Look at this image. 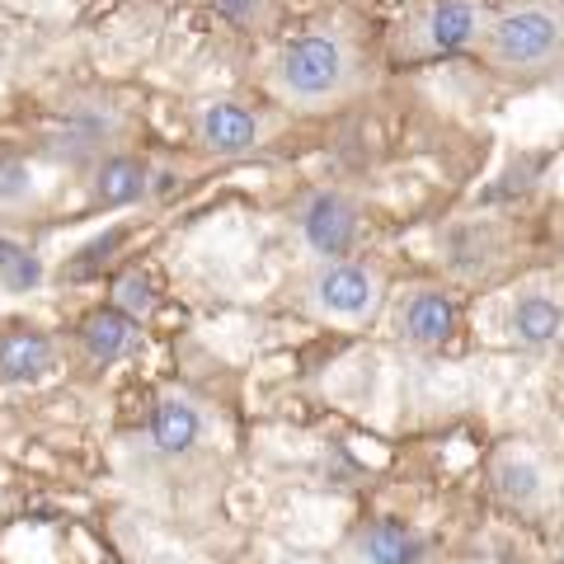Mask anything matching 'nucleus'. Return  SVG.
<instances>
[{
  "mask_svg": "<svg viewBox=\"0 0 564 564\" xmlns=\"http://www.w3.org/2000/svg\"><path fill=\"white\" fill-rule=\"evenodd\" d=\"M367 85V62L358 43L339 29H311L278 47L269 66V90L292 113H334Z\"/></svg>",
  "mask_w": 564,
  "mask_h": 564,
  "instance_id": "obj_1",
  "label": "nucleus"
},
{
  "mask_svg": "<svg viewBox=\"0 0 564 564\" xmlns=\"http://www.w3.org/2000/svg\"><path fill=\"white\" fill-rule=\"evenodd\" d=\"M480 62L508 80H541L564 66V6L555 0H508L489 10Z\"/></svg>",
  "mask_w": 564,
  "mask_h": 564,
  "instance_id": "obj_2",
  "label": "nucleus"
},
{
  "mask_svg": "<svg viewBox=\"0 0 564 564\" xmlns=\"http://www.w3.org/2000/svg\"><path fill=\"white\" fill-rule=\"evenodd\" d=\"M489 10L480 0H419L404 14V29L395 39V52L404 62H443L480 47Z\"/></svg>",
  "mask_w": 564,
  "mask_h": 564,
  "instance_id": "obj_3",
  "label": "nucleus"
},
{
  "mask_svg": "<svg viewBox=\"0 0 564 564\" xmlns=\"http://www.w3.org/2000/svg\"><path fill=\"white\" fill-rule=\"evenodd\" d=\"M292 231L315 263L352 259L362 236V198L339 184H315L292 207Z\"/></svg>",
  "mask_w": 564,
  "mask_h": 564,
  "instance_id": "obj_4",
  "label": "nucleus"
},
{
  "mask_svg": "<svg viewBox=\"0 0 564 564\" xmlns=\"http://www.w3.org/2000/svg\"><path fill=\"white\" fill-rule=\"evenodd\" d=\"M386 282L377 273V263L367 259H339V263H315V273L306 282V302L311 311L329 325H367L381 311Z\"/></svg>",
  "mask_w": 564,
  "mask_h": 564,
  "instance_id": "obj_5",
  "label": "nucleus"
},
{
  "mask_svg": "<svg viewBox=\"0 0 564 564\" xmlns=\"http://www.w3.org/2000/svg\"><path fill=\"white\" fill-rule=\"evenodd\" d=\"M429 536L404 518H367L348 532L339 564H429Z\"/></svg>",
  "mask_w": 564,
  "mask_h": 564,
  "instance_id": "obj_6",
  "label": "nucleus"
},
{
  "mask_svg": "<svg viewBox=\"0 0 564 564\" xmlns=\"http://www.w3.org/2000/svg\"><path fill=\"white\" fill-rule=\"evenodd\" d=\"M122 137V113L113 109L109 99H80L70 104L57 137H52V151H62L66 161H104V155L118 151Z\"/></svg>",
  "mask_w": 564,
  "mask_h": 564,
  "instance_id": "obj_7",
  "label": "nucleus"
},
{
  "mask_svg": "<svg viewBox=\"0 0 564 564\" xmlns=\"http://www.w3.org/2000/svg\"><path fill=\"white\" fill-rule=\"evenodd\" d=\"M193 141H198L203 155L236 161V155L259 151L263 118L240 99H217V104H207V109H198V118H193Z\"/></svg>",
  "mask_w": 564,
  "mask_h": 564,
  "instance_id": "obj_8",
  "label": "nucleus"
},
{
  "mask_svg": "<svg viewBox=\"0 0 564 564\" xmlns=\"http://www.w3.org/2000/svg\"><path fill=\"white\" fill-rule=\"evenodd\" d=\"M395 334H400V344H410L419 352L447 348L452 334H456V302L443 288H433V282H419V288H410L400 296Z\"/></svg>",
  "mask_w": 564,
  "mask_h": 564,
  "instance_id": "obj_9",
  "label": "nucleus"
},
{
  "mask_svg": "<svg viewBox=\"0 0 564 564\" xmlns=\"http://www.w3.org/2000/svg\"><path fill=\"white\" fill-rule=\"evenodd\" d=\"M503 334H508V344H518V348H551L564 334V302L551 288H541V282H527V288L508 296Z\"/></svg>",
  "mask_w": 564,
  "mask_h": 564,
  "instance_id": "obj_10",
  "label": "nucleus"
},
{
  "mask_svg": "<svg viewBox=\"0 0 564 564\" xmlns=\"http://www.w3.org/2000/svg\"><path fill=\"white\" fill-rule=\"evenodd\" d=\"M155 180V170L147 155H137V151H113V155H104V161H95V174H90V193H95V203L104 207H141L151 198V184Z\"/></svg>",
  "mask_w": 564,
  "mask_h": 564,
  "instance_id": "obj_11",
  "label": "nucleus"
},
{
  "mask_svg": "<svg viewBox=\"0 0 564 564\" xmlns=\"http://www.w3.org/2000/svg\"><path fill=\"white\" fill-rule=\"evenodd\" d=\"M207 423H203V410L184 395H165L161 404L151 410V423H147V437L151 447L161 456H188L193 447L203 443Z\"/></svg>",
  "mask_w": 564,
  "mask_h": 564,
  "instance_id": "obj_12",
  "label": "nucleus"
},
{
  "mask_svg": "<svg viewBox=\"0 0 564 564\" xmlns=\"http://www.w3.org/2000/svg\"><path fill=\"white\" fill-rule=\"evenodd\" d=\"M494 494H499L508 508H518V513H536L545 503V494H551V475H545L536 456L503 452L499 462H494Z\"/></svg>",
  "mask_w": 564,
  "mask_h": 564,
  "instance_id": "obj_13",
  "label": "nucleus"
},
{
  "mask_svg": "<svg viewBox=\"0 0 564 564\" xmlns=\"http://www.w3.org/2000/svg\"><path fill=\"white\" fill-rule=\"evenodd\" d=\"M52 362H57V344L39 329H10L0 339V381L33 386L52 372Z\"/></svg>",
  "mask_w": 564,
  "mask_h": 564,
  "instance_id": "obj_14",
  "label": "nucleus"
},
{
  "mask_svg": "<svg viewBox=\"0 0 564 564\" xmlns=\"http://www.w3.org/2000/svg\"><path fill=\"white\" fill-rule=\"evenodd\" d=\"M80 344L85 352H90L95 362H118V358H128L132 344H137V321L132 315H122L118 306L109 311H90L85 315V325H80Z\"/></svg>",
  "mask_w": 564,
  "mask_h": 564,
  "instance_id": "obj_15",
  "label": "nucleus"
},
{
  "mask_svg": "<svg viewBox=\"0 0 564 564\" xmlns=\"http://www.w3.org/2000/svg\"><path fill=\"white\" fill-rule=\"evenodd\" d=\"M43 282H47V263L33 254L29 245L0 236V288L29 296V292H39Z\"/></svg>",
  "mask_w": 564,
  "mask_h": 564,
  "instance_id": "obj_16",
  "label": "nucleus"
},
{
  "mask_svg": "<svg viewBox=\"0 0 564 564\" xmlns=\"http://www.w3.org/2000/svg\"><path fill=\"white\" fill-rule=\"evenodd\" d=\"M217 10V20L236 33H263L278 14V0H207Z\"/></svg>",
  "mask_w": 564,
  "mask_h": 564,
  "instance_id": "obj_17",
  "label": "nucleus"
},
{
  "mask_svg": "<svg viewBox=\"0 0 564 564\" xmlns=\"http://www.w3.org/2000/svg\"><path fill=\"white\" fill-rule=\"evenodd\" d=\"M113 306L122 315H132V321H147L151 306H155V288H151V278L132 269V273H122L118 278V288H113Z\"/></svg>",
  "mask_w": 564,
  "mask_h": 564,
  "instance_id": "obj_18",
  "label": "nucleus"
},
{
  "mask_svg": "<svg viewBox=\"0 0 564 564\" xmlns=\"http://www.w3.org/2000/svg\"><path fill=\"white\" fill-rule=\"evenodd\" d=\"M29 193H33V184H29L24 165H0V203H20Z\"/></svg>",
  "mask_w": 564,
  "mask_h": 564,
  "instance_id": "obj_19",
  "label": "nucleus"
},
{
  "mask_svg": "<svg viewBox=\"0 0 564 564\" xmlns=\"http://www.w3.org/2000/svg\"><path fill=\"white\" fill-rule=\"evenodd\" d=\"M278 564H321V560H278Z\"/></svg>",
  "mask_w": 564,
  "mask_h": 564,
  "instance_id": "obj_20",
  "label": "nucleus"
},
{
  "mask_svg": "<svg viewBox=\"0 0 564 564\" xmlns=\"http://www.w3.org/2000/svg\"><path fill=\"white\" fill-rule=\"evenodd\" d=\"M555 555H560V564H564V536H560V551H555Z\"/></svg>",
  "mask_w": 564,
  "mask_h": 564,
  "instance_id": "obj_21",
  "label": "nucleus"
}]
</instances>
